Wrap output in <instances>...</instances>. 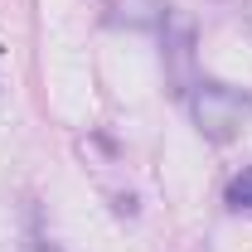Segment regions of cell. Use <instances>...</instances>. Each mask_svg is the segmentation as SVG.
I'll use <instances>...</instances> for the list:
<instances>
[{
	"label": "cell",
	"mask_w": 252,
	"mask_h": 252,
	"mask_svg": "<svg viewBox=\"0 0 252 252\" xmlns=\"http://www.w3.org/2000/svg\"><path fill=\"white\" fill-rule=\"evenodd\" d=\"M165 78H170L175 97H189V88H194V25L185 15H165Z\"/></svg>",
	"instance_id": "cell-2"
},
{
	"label": "cell",
	"mask_w": 252,
	"mask_h": 252,
	"mask_svg": "<svg viewBox=\"0 0 252 252\" xmlns=\"http://www.w3.org/2000/svg\"><path fill=\"white\" fill-rule=\"evenodd\" d=\"M165 15L170 10L160 0H117L112 5V25H126V30H160Z\"/></svg>",
	"instance_id": "cell-3"
},
{
	"label": "cell",
	"mask_w": 252,
	"mask_h": 252,
	"mask_svg": "<svg viewBox=\"0 0 252 252\" xmlns=\"http://www.w3.org/2000/svg\"><path fill=\"white\" fill-rule=\"evenodd\" d=\"M189 112H194V126L209 136V141H233L238 136V126L252 117V97L238 93V88H228V83H194L189 88Z\"/></svg>",
	"instance_id": "cell-1"
},
{
	"label": "cell",
	"mask_w": 252,
	"mask_h": 252,
	"mask_svg": "<svg viewBox=\"0 0 252 252\" xmlns=\"http://www.w3.org/2000/svg\"><path fill=\"white\" fill-rule=\"evenodd\" d=\"M228 204H233V209H252V165L243 175L228 180Z\"/></svg>",
	"instance_id": "cell-4"
},
{
	"label": "cell",
	"mask_w": 252,
	"mask_h": 252,
	"mask_svg": "<svg viewBox=\"0 0 252 252\" xmlns=\"http://www.w3.org/2000/svg\"><path fill=\"white\" fill-rule=\"evenodd\" d=\"M248 25H252V5H248Z\"/></svg>",
	"instance_id": "cell-5"
}]
</instances>
